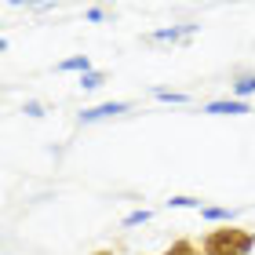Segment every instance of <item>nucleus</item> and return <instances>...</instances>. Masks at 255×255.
Segmentation results:
<instances>
[{
  "label": "nucleus",
  "instance_id": "obj_1",
  "mask_svg": "<svg viewBox=\"0 0 255 255\" xmlns=\"http://www.w3.org/2000/svg\"><path fill=\"white\" fill-rule=\"evenodd\" d=\"M121 113H131V102H99V106H88L80 113V124H99V121L121 117Z\"/></svg>",
  "mask_w": 255,
  "mask_h": 255
},
{
  "label": "nucleus",
  "instance_id": "obj_2",
  "mask_svg": "<svg viewBox=\"0 0 255 255\" xmlns=\"http://www.w3.org/2000/svg\"><path fill=\"white\" fill-rule=\"evenodd\" d=\"M204 255H237V230H215L204 241Z\"/></svg>",
  "mask_w": 255,
  "mask_h": 255
},
{
  "label": "nucleus",
  "instance_id": "obj_3",
  "mask_svg": "<svg viewBox=\"0 0 255 255\" xmlns=\"http://www.w3.org/2000/svg\"><path fill=\"white\" fill-rule=\"evenodd\" d=\"M201 113H208V117H241V113H252V106L241 99H215V102H204Z\"/></svg>",
  "mask_w": 255,
  "mask_h": 255
},
{
  "label": "nucleus",
  "instance_id": "obj_4",
  "mask_svg": "<svg viewBox=\"0 0 255 255\" xmlns=\"http://www.w3.org/2000/svg\"><path fill=\"white\" fill-rule=\"evenodd\" d=\"M197 29H201L197 22H182V26H164V29H153L146 40H153V44H179V40L193 37Z\"/></svg>",
  "mask_w": 255,
  "mask_h": 255
},
{
  "label": "nucleus",
  "instance_id": "obj_5",
  "mask_svg": "<svg viewBox=\"0 0 255 255\" xmlns=\"http://www.w3.org/2000/svg\"><path fill=\"white\" fill-rule=\"evenodd\" d=\"M248 95H255V73H237L234 84H230V99L248 102Z\"/></svg>",
  "mask_w": 255,
  "mask_h": 255
},
{
  "label": "nucleus",
  "instance_id": "obj_6",
  "mask_svg": "<svg viewBox=\"0 0 255 255\" xmlns=\"http://www.w3.org/2000/svg\"><path fill=\"white\" fill-rule=\"evenodd\" d=\"M91 69H95V66H91L88 55H69V59L59 62V73H80V77H84V73H91Z\"/></svg>",
  "mask_w": 255,
  "mask_h": 255
},
{
  "label": "nucleus",
  "instance_id": "obj_7",
  "mask_svg": "<svg viewBox=\"0 0 255 255\" xmlns=\"http://www.w3.org/2000/svg\"><path fill=\"white\" fill-rule=\"evenodd\" d=\"M201 215L208 219V223H234V219H237L234 208H215V204H204V208H201Z\"/></svg>",
  "mask_w": 255,
  "mask_h": 255
},
{
  "label": "nucleus",
  "instance_id": "obj_8",
  "mask_svg": "<svg viewBox=\"0 0 255 255\" xmlns=\"http://www.w3.org/2000/svg\"><path fill=\"white\" fill-rule=\"evenodd\" d=\"M153 99L157 102H171V106H186L190 102L186 91H171V88H153Z\"/></svg>",
  "mask_w": 255,
  "mask_h": 255
},
{
  "label": "nucleus",
  "instance_id": "obj_9",
  "mask_svg": "<svg viewBox=\"0 0 255 255\" xmlns=\"http://www.w3.org/2000/svg\"><path fill=\"white\" fill-rule=\"evenodd\" d=\"M102 84H106V73H102V69H91V73L80 77V88L84 91H99Z\"/></svg>",
  "mask_w": 255,
  "mask_h": 255
},
{
  "label": "nucleus",
  "instance_id": "obj_10",
  "mask_svg": "<svg viewBox=\"0 0 255 255\" xmlns=\"http://www.w3.org/2000/svg\"><path fill=\"white\" fill-rule=\"evenodd\" d=\"M149 219H153V212H149V208H138V212H128L124 215V226L131 230V226H146Z\"/></svg>",
  "mask_w": 255,
  "mask_h": 255
},
{
  "label": "nucleus",
  "instance_id": "obj_11",
  "mask_svg": "<svg viewBox=\"0 0 255 255\" xmlns=\"http://www.w3.org/2000/svg\"><path fill=\"white\" fill-rule=\"evenodd\" d=\"M252 248H255V234L237 230V255H252Z\"/></svg>",
  "mask_w": 255,
  "mask_h": 255
},
{
  "label": "nucleus",
  "instance_id": "obj_12",
  "mask_svg": "<svg viewBox=\"0 0 255 255\" xmlns=\"http://www.w3.org/2000/svg\"><path fill=\"white\" fill-rule=\"evenodd\" d=\"M168 208H204L197 197H186V193H179V197H171L168 201Z\"/></svg>",
  "mask_w": 255,
  "mask_h": 255
},
{
  "label": "nucleus",
  "instance_id": "obj_13",
  "mask_svg": "<svg viewBox=\"0 0 255 255\" xmlns=\"http://www.w3.org/2000/svg\"><path fill=\"white\" fill-rule=\"evenodd\" d=\"M22 113H26V117H44V106L37 99H26V106H22Z\"/></svg>",
  "mask_w": 255,
  "mask_h": 255
},
{
  "label": "nucleus",
  "instance_id": "obj_14",
  "mask_svg": "<svg viewBox=\"0 0 255 255\" xmlns=\"http://www.w3.org/2000/svg\"><path fill=\"white\" fill-rule=\"evenodd\" d=\"M102 18H106V7H88V22H102Z\"/></svg>",
  "mask_w": 255,
  "mask_h": 255
},
{
  "label": "nucleus",
  "instance_id": "obj_15",
  "mask_svg": "<svg viewBox=\"0 0 255 255\" xmlns=\"http://www.w3.org/2000/svg\"><path fill=\"white\" fill-rule=\"evenodd\" d=\"M102 255H106V252H102Z\"/></svg>",
  "mask_w": 255,
  "mask_h": 255
}]
</instances>
